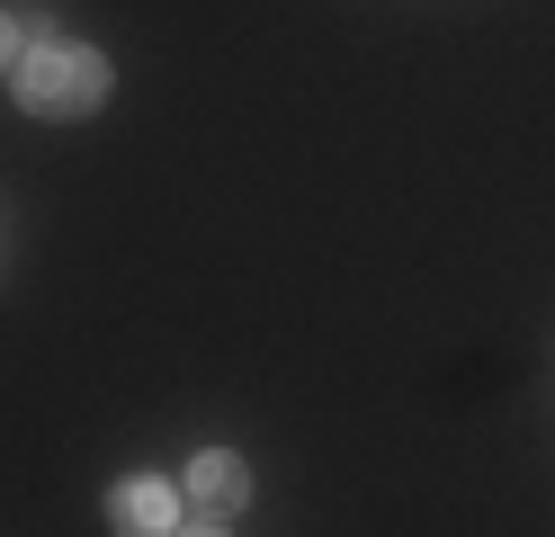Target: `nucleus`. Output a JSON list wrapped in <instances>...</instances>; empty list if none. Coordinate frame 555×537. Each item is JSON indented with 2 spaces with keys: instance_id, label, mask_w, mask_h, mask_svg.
I'll return each mask as SVG.
<instances>
[{
  "instance_id": "nucleus-2",
  "label": "nucleus",
  "mask_w": 555,
  "mask_h": 537,
  "mask_svg": "<svg viewBox=\"0 0 555 537\" xmlns=\"http://www.w3.org/2000/svg\"><path fill=\"white\" fill-rule=\"evenodd\" d=\"M180 484H189V501H197V511H206V520H233V511H242V501H251V465H242L233 448H206V457L189 465V475H180Z\"/></svg>"
},
{
  "instance_id": "nucleus-3",
  "label": "nucleus",
  "mask_w": 555,
  "mask_h": 537,
  "mask_svg": "<svg viewBox=\"0 0 555 537\" xmlns=\"http://www.w3.org/2000/svg\"><path fill=\"white\" fill-rule=\"evenodd\" d=\"M170 484L162 475H126L117 493H108V520H117V537H170Z\"/></svg>"
},
{
  "instance_id": "nucleus-5",
  "label": "nucleus",
  "mask_w": 555,
  "mask_h": 537,
  "mask_svg": "<svg viewBox=\"0 0 555 537\" xmlns=\"http://www.w3.org/2000/svg\"><path fill=\"white\" fill-rule=\"evenodd\" d=\"M170 537H224V528H216V520H197V528H170Z\"/></svg>"
},
{
  "instance_id": "nucleus-4",
  "label": "nucleus",
  "mask_w": 555,
  "mask_h": 537,
  "mask_svg": "<svg viewBox=\"0 0 555 537\" xmlns=\"http://www.w3.org/2000/svg\"><path fill=\"white\" fill-rule=\"evenodd\" d=\"M18 54H27V46H18V18L0 10V63H18Z\"/></svg>"
},
{
  "instance_id": "nucleus-1",
  "label": "nucleus",
  "mask_w": 555,
  "mask_h": 537,
  "mask_svg": "<svg viewBox=\"0 0 555 537\" xmlns=\"http://www.w3.org/2000/svg\"><path fill=\"white\" fill-rule=\"evenodd\" d=\"M18 99L37 107V117H90L99 99H108V63H99L90 46H27L18 54Z\"/></svg>"
}]
</instances>
